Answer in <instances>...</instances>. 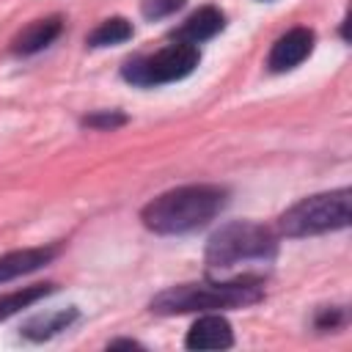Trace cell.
<instances>
[{
  "label": "cell",
  "instance_id": "4fadbf2b",
  "mask_svg": "<svg viewBox=\"0 0 352 352\" xmlns=\"http://www.w3.org/2000/svg\"><path fill=\"white\" fill-rule=\"evenodd\" d=\"M72 319H74V311H60V314L38 316V319H33V322L25 327V336H28V338H36V341H41V338H50L52 333L63 330V327H66Z\"/></svg>",
  "mask_w": 352,
  "mask_h": 352
},
{
  "label": "cell",
  "instance_id": "9c48e42d",
  "mask_svg": "<svg viewBox=\"0 0 352 352\" xmlns=\"http://www.w3.org/2000/svg\"><path fill=\"white\" fill-rule=\"evenodd\" d=\"M223 25H226V19H223V14L217 11V8H212V6H206V8H198L182 28H179V41H187V44H201V41H206V38H212L214 33H220L223 30Z\"/></svg>",
  "mask_w": 352,
  "mask_h": 352
},
{
  "label": "cell",
  "instance_id": "7a4b0ae2",
  "mask_svg": "<svg viewBox=\"0 0 352 352\" xmlns=\"http://www.w3.org/2000/svg\"><path fill=\"white\" fill-rule=\"evenodd\" d=\"M261 300V286L253 278H236L228 283H184L168 289L151 300L154 314H190L214 308H239Z\"/></svg>",
  "mask_w": 352,
  "mask_h": 352
},
{
  "label": "cell",
  "instance_id": "7c38bea8",
  "mask_svg": "<svg viewBox=\"0 0 352 352\" xmlns=\"http://www.w3.org/2000/svg\"><path fill=\"white\" fill-rule=\"evenodd\" d=\"M50 289L52 286H28V289H19V292H11V294H3L0 297V322L3 319H8V316H14L16 311H22V308H28V305H33L36 300H41L44 294H50Z\"/></svg>",
  "mask_w": 352,
  "mask_h": 352
},
{
  "label": "cell",
  "instance_id": "30bf717a",
  "mask_svg": "<svg viewBox=\"0 0 352 352\" xmlns=\"http://www.w3.org/2000/svg\"><path fill=\"white\" fill-rule=\"evenodd\" d=\"M58 33H60V19H58V16L36 19L33 25H28V28L14 38V52H16V55H33V52L44 50Z\"/></svg>",
  "mask_w": 352,
  "mask_h": 352
},
{
  "label": "cell",
  "instance_id": "5bb4252c",
  "mask_svg": "<svg viewBox=\"0 0 352 352\" xmlns=\"http://www.w3.org/2000/svg\"><path fill=\"white\" fill-rule=\"evenodd\" d=\"M182 6H184V0H143L140 3V11L148 19H160V16H168V14L179 11Z\"/></svg>",
  "mask_w": 352,
  "mask_h": 352
},
{
  "label": "cell",
  "instance_id": "6da1fadb",
  "mask_svg": "<svg viewBox=\"0 0 352 352\" xmlns=\"http://www.w3.org/2000/svg\"><path fill=\"white\" fill-rule=\"evenodd\" d=\"M223 206L226 190L212 184H190L154 198L143 209V223L157 234H187L206 226Z\"/></svg>",
  "mask_w": 352,
  "mask_h": 352
},
{
  "label": "cell",
  "instance_id": "5b68a950",
  "mask_svg": "<svg viewBox=\"0 0 352 352\" xmlns=\"http://www.w3.org/2000/svg\"><path fill=\"white\" fill-rule=\"evenodd\" d=\"M198 58L201 55H198L195 44L176 41V44L160 50L157 55L129 60L124 66V77L129 82H135V85H160V82L182 80L198 66Z\"/></svg>",
  "mask_w": 352,
  "mask_h": 352
},
{
  "label": "cell",
  "instance_id": "8fae6325",
  "mask_svg": "<svg viewBox=\"0 0 352 352\" xmlns=\"http://www.w3.org/2000/svg\"><path fill=\"white\" fill-rule=\"evenodd\" d=\"M132 36V25L124 19V16H113V19H104L91 36H88V44L91 47H113V44H121Z\"/></svg>",
  "mask_w": 352,
  "mask_h": 352
},
{
  "label": "cell",
  "instance_id": "277c9868",
  "mask_svg": "<svg viewBox=\"0 0 352 352\" xmlns=\"http://www.w3.org/2000/svg\"><path fill=\"white\" fill-rule=\"evenodd\" d=\"M275 253V236L270 228L256 223H231L223 226L206 248V264L212 270H228L242 261H264Z\"/></svg>",
  "mask_w": 352,
  "mask_h": 352
},
{
  "label": "cell",
  "instance_id": "ba28073f",
  "mask_svg": "<svg viewBox=\"0 0 352 352\" xmlns=\"http://www.w3.org/2000/svg\"><path fill=\"white\" fill-rule=\"evenodd\" d=\"M52 256H55V248H25V250H14V253L0 256V283L38 270Z\"/></svg>",
  "mask_w": 352,
  "mask_h": 352
},
{
  "label": "cell",
  "instance_id": "9a60e30c",
  "mask_svg": "<svg viewBox=\"0 0 352 352\" xmlns=\"http://www.w3.org/2000/svg\"><path fill=\"white\" fill-rule=\"evenodd\" d=\"M126 118L124 116H118V113H102V116H91V118H85V124H91V126H118V124H124Z\"/></svg>",
  "mask_w": 352,
  "mask_h": 352
},
{
  "label": "cell",
  "instance_id": "52a82bcc",
  "mask_svg": "<svg viewBox=\"0 0 352 352\" xmlns=\"http://www.w3.org/2000/svg\"><path fill=\"white\" fill-rule=\"evenodd\" d=\"M231 344H234L231 324L217 314L201 316L187 333V346L190 349H226Z\"/></svg>",
  "mask_w": 352,
  "mask_h": 352
},
{
  "label": "cell",
  "instance_id": "8992f818",
  "mask_svg": "<svg viewBox=\"0 0 352 352\" xmlns=\"http://www.w3.org/2000/svg\"><path fill=\"white\" fill-rule=\"evenodd\" d=\"M311 47H314V33L308 28H292L289 33H283L272 44L267 66L272 72H289V69H294L297 63H302L308 58Z\"/></svg>",
  "mask_w": 352,
  "mask_h": 352
},
{
  "label": "cell",
  "instance_id": "3957f363",
  "mask_svg": "<svg viewBox=\"0 0 352 352\" xmlns=\"http://www.w3.org/2000/svg\"><path fill=\"white\" fill-rule=\"evenodd\" d=\"M349 190H333L297 201L280 214V231L286 236H311L349 226Z\"/></svg>",
  "mask_w": 352,
  "mask_h": 352
}]
</instances>
